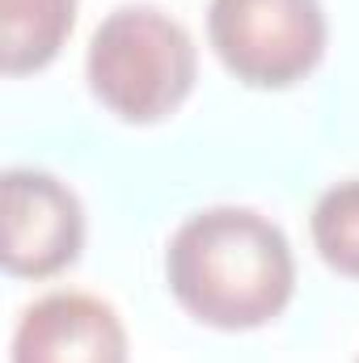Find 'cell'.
I'll return each instance as SVG.
<instances>
[{
	"instance_id": "6da1fadb",
	"label": "cell",
	"mask_w": 359,
	"mask_h": 363,
	"mask_svg": "<svg viewBox=\"0 0 359 363\" xmlns=\"http://www.w3.org/2000/svg\"><path fill=\"white\" fill-rule=\"evenodd\" d=\"M165 283L211 330H258L296 291V258L283 228L254 207L194 211L165 250Z\"/></svg>"
},
{
	"instance_id": "7a4b0ae2",
	"label": "cell",
	"mask_w": 359,
	"mask_h": 363,
	"mask_svg": "<svg viewBox=\"0 0 359 363\" xmlns=\"http://www.w3.org/2000/svg\"><path fill=\"white\" fill-rule=\"evenodd\" d=\"M93 97L131 127L170 118L194 89L199 51L178 17L157 4H118L89 38Z\"/></svg>"
},
{
	"instance_id": "3957f363",
	"label": "cell",
	"mask_w": 359,
	"mask_h": 363,
	"mask_svg": "<svg viewBox=\"0 0 359 363\" xmlns=\"http://www.w3.org/2000/svg\"><path fill=\"white\" fill-rule=\"evenodd\" d=\"M321 0H211L207 43L250 89H292L326 55Z\"/></svg>"
},
{
	"instance_id": "277c9868",
	"label": "cell",
	"mask_w": 359,
	"mask_h": 363,
	"mask_svg": "<svg viewBox=\"0 0 359 363\" xmlns=\"http://www.w3.org/2000/svg\"><path fill=\"white\" fill-rule=\"evenodd\" d=\"M4 199V271L17 279H47L68 271L85 250V207L68 182L43 169H9Z\"/></svg>"
},
{
	"instance_id": "5b68a950",
	"label": "cell",
	"mask_w": 359,
	"mask_h": 363,
	"mask_svg": "<svg viewBox=\"0 0 359 363\" xmlns=\"http://www.w3.org/2000/svg\"><path fill=\"white\" fill-rule=\"evenodd\" d=\"M13 363H127V330L89 291H51L21 313Z\"/></svg>"
},
{
	"instance_id": "8992f818",
	"label": "cell",
	"mask_w": 359,
	"mask_h": 363,
	"mask_svg": "<svg viewBox=\"0 0 359 363\" xmlns=\"http://www.w3.org/2000/svg\"><path fill=\"white\" fill-rule=\"evenodd\" d=\"M77 26V0H0V55L9 77L47 68Z\"/></svg>"
},
{
	"instance_id": "52a82bcc",
	"label": "cell",
	"mask_w": 359,
	"mask_h": 363,
	"mask_svg": "<svg viewBox=\"0 0 359 363\" xmlns=\"http://www.w3.org/2000/svg\"><path fill=\"white\" fill-rule=\"evenodd\" d=\"M313 245L330 271L359 279V178L338 182L317 199Z\"/></svg>"
},
{
	"instance_id": "ba28073f",
	"label": "cell",
	"mask_w": 359,
	"mask_h": 363,
	"mask_svg": "<svg viewBox=\"0 0 359 363\" xmlns=\"http://www.w3.org/2000/svg\"><path fill=\"white\" fill-rule=\"evenodd\" d=\"M355 363H359V359H355Z\"/></svg>"
}]
</instances>
